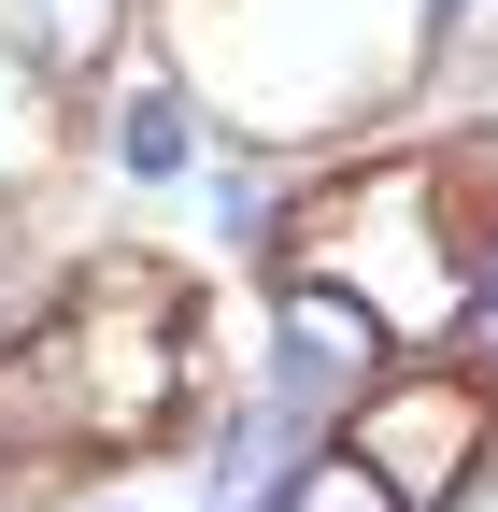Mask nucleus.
Returning <instances> with one entry per match:
<instances>
[{
  "mask_svg": "<svg viewBox=\"0 0 498 512\" xmlns=\"http://www.w3.org/2000/svg\"><path fill=\"white\" fill-rule=\"evenodd\" d=\"M43 413L86 456H143L185 413V285L143 256H100L72 285V313L43 328Z\"/></svg>",
  "mask_w": 498,
  "mask_h": 512,
  "instance_id": "f257e3e1",
  "label": "nucleus"
},
{
  "mask_svg": "<svg viewBox=\"0 0 498 512\" xmlns=\"http://www.w3.org/2000/svg\"><path fill=\"white\" fill-rule=\"evenodd\" d=\"M342 441H356V456L385 470L413 512H442V498L484 470V384H470V370H385V384L356 399Z\"/></svg>",
  "mask_w": 498,
  "mask_h": 512,
  "instance_id": "f03ea898",
  "label": "nucleus"
},
{
  "mask_svg": "<svg viewBox=\"0 0 498 512\" xmlns=\"http://www.w3.org/2000/svg\"><path fill=\"white\" fill-rule=\"evenodd\" d=\"M271 328H285V370L299 384H385V313H370L356 285H314V271H299L271 299Z\"/></svg>",
  "mask_w": 498,
  "mask_h": 512,
  "instance_id": "7ed1b4c3",
  "label": "nucleus"
},
{
  "mask_svg": "<svg viewBox=\"0 0 498 512\" xmlns=\"http://www.w3.org/2000/svg\"><path fill=\"white\" fill-rule=\"evenodd\" d=\"M114 43H129V0H0V57L43 86H86Z\"/></svg>",
  "mask_w": 498,
  "mask_h": 512,
  "instance_id": "20e7f679",
  "label": "nucleus"
},
{
  "mask_svg": "<svg viewBox=\"0 0 498 512\" xmlns=\"http://www.w3.org/2000/svg\"><path fill=\"white\" fill-rule=\"evenodd\" d=\"M271 512H413V498H399L385 470H370L356 441H328V456H299V470L271 484Z\"/></svg>",
  "mask_w": 498,
  "mask_h": 512,
  "instance_id": "39448f33",
  "label": "nucleus"
},
{
  "mask_svg": "<svg viewBox=\"0 0 498 512\" xmlns=\"http://www.w3.org/2000/svg\"><path fill=\"white\" fill-rule=\"evenodd\" d=\"M114 157H129V171H171V157H185V86L157 72V57L114 86Z\"/></svg>",
  "mask_w": 498,
  "mask_h": 512,
  "instance_id": "423d86ee",
  "label": "nucleus"
}]
</instances>
